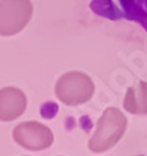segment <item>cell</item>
Instances as JSON below:
<instances>
[{
    "mask_svg": "<svg viewBox=\"0 0 147 156\" xmlns=\"http://www.w3.org/2000/svg\"><path fill=\"white\" fill-rule=\"evenodd\" d=\"M127 129V119L121 109L106 108L97 120L96 131L88 142V148L92 153H103L113 148L122 139Z\"/></svg>",
    "mask_w": 147,
    "mask_h": 156,
    "instance_id": "6da1fadb",
    "label": "cell"
},
{
    "mask_svg": "<svg viewBox=\"0 0 147 156\" xmlns=\"http://www.w3.org/2000/svg\"><path fill=\"white\" fill-rule=\"evenodd\" d=\"M94 90L96 86L91 76L78 70L66 72L55 84V94L66 106H78L88 103L94 95Z\"/></svg>",
    "mask_w": 147,
    "mask_h": 156,
    "instance_id": "7a4b0ae2",
    "label": "cell"
},
{
    "mask_svg": "<svg viewBox=\"0 0 147 156\" xmlns=\"http://www.w3.org/2000/svg\"><path fill=\"white\" fill-rule=\"evenodd\" d=\"M33 16L31 0H0V36L20 33Z\"/></svg>",
    "mask_w": 147,
    "mask_h": 156,
    "instance_id": "3957f363",
    "label": "cell"
},
{
    "mask_svg": "<svg viewBox=\"0 0 147 156\" xmlns=\"http://www.w3.org/2000/svg\"><path fill=\"white\" fill-rule=\"evenodd\" d=\"M13 139L22 148L30 151H41L53 144L52 129L39 122H22L13 129Z\"/></svg>",
    "mask_w": 147,
    "mask_h": 156,
    "instance_id": "277c9868",
    "label": "cell"
},
{
    "mask_svg": "<svg viewBox=\"0 0 147 156\" xmlns=\"http://www.w3.org/2000/svg\"><path fill=\"white\" fill-rule=\"evenodd\" d=\"M27 109V95L17 87L0 89V122H13Z\"/></svg>",
    "mask_w": 147,
    "mask_h": 156,
    "instance_id": "5b68a950",
    "label": "cell"
},
{
    "mask_svg": "<svg viewBox=\"0 0 147 156\" xmlns=\"http://www.w3.org/2000/svg\"><path fill=\"white\" fill-rule=\"evenodd\" d=\"M124 108L130 114L147 115V81H138L130 86L124 97Z\"/></svg>",
    "mask_w": 147,
    "mask_h": 156,
    "instance_id": "8992f818",
    "label": "cell"
}]
</instances>
